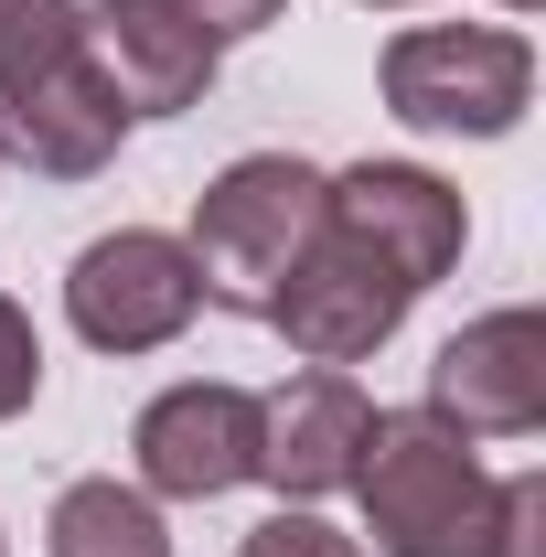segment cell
<instances>
[{
    "instance_id": "obj_5",
    "label": "cell",
    "mask_w": 546,
    "mask_h": 557,
    "mask_svg": "<svg viewBox=\"0 0 546 557\" xmlns=\"http://www.w3.org/2000/svg\"><path fill=\"white\" fill-rule=\"evenodd\" d=\"M429 418L461 440H536L546 429V311L504 300L429 354Z\"/></svg>"
},
{
    "instance_id": "obj_13",
    "label": "cell",
    "mask_w": 546,
    "mask_h": 557,
    "mask_svg": "<svg viewBox=\"0 0 546 557\" xmlns=\"http://www.w3.org/2000/svg\"><path fill=\"white\" fill-rule=\"evenodd\" d=\"M86 54V0H0V97Z\"/></svg>"
},
{
    "instance_id": "obj_4",
    "label": "cell",
    "mask_w": 546,
    "mask_h": 557,
    "mask_svg": "<svg viewBox=\"0 0 546 557\" xmlns=\"http://www.w3.org/2000/svg\"><path fill=\"white\" fill-rule=\"evenodd\" d=\"M194 311H204V278L183 258V236H161V225H119V236L75 247L65 269V322L97 354H161L194 333Z\"/></svg>"
},
{
    "instance_id": "obj_8",
    "label": "cell",
    "mask_w": 546,
    "mask_h": 557,
    "mask_svg": "<svg viewBox=\"0 0 546 557\" xmlns=\"http://www.w3.org/2000/svg\"><path fill=\"white\" fill-rule=\"evenodd\" d=\"M408 311H418V289H408V278H397V269H375L353 236H333V225H322V236L300 247V269L278 278L269 333L300 354V364H364V354L386 344Z\"/></svg>"
},
{
    "instance_id": "obj_10",
    "label": "cell",
    "mask_w": 546,
    "mask_h": 557,
    "mask_svg": "<svg viewBox=\"0 0 546 557\" xmlns=\"http://www.w3.org/2000/svg\"><path fill=\"white\" fill-rule=\"evenodd\" d=\"M364 429H375V397L353 386V364L289 375L278 397H258V483H278L289 504H322V493L353 483Z\"/></svg>"
},
{
    "instance_id": "obj_16",
    "label": "cell",
    "mask_w": 546,
    "mask_h": 557,
    "mask_svg": "<svg viewBox=\"0 0 546 557\" xmlns=\"http://www.w3.org/2000/svg\"><path fill=\"white\" fill-rule=\"evenodd\" d=\"M546 472H514L504 483V525H493V557H546Z\"/></svg>"
},
{
    "instance_id": "obj_1",
    "label": "cell",
    "mask_w": 546,
    "mask_h": 557,
    "mask_svg": "<svg viewBox=\"0 0 546 557\" xmlns=\"http://www.w3.org/2000/svg\"><path fill=\"white\" fill-rule=\"evenodd\" d=\"M353 493H364L375 557H493V525H504V472H482V450L429 408H375Z\"/></svg>"
},
{
    "instance_id": "obj_14",
    "label": "cell",
    "mask_w": 546,
    "mask_h": 557,
    "mask_svg": "<svg viewBox=\"0 0 546 557\" xmlns=\"http://www.w3.org/2000/svg\"><path fill=\"white\" fill-rule=\"evenodd\" d=\"M44 397V333H33V311L0 289V429Z\"/></svg>"
},
{
    "instance_id": "obj_9",
    "label": "cell",
    "mask_w": 546,
    "mask_h": 557,
    "mask_svg": "<svg viewBox=\"0 0 546 557\" xmlns=\"http://www.w3.org/2000/svg\"><path fill=\"white\" fill-rule=\"evenodd\" d=\"M86 65L108 75V97L129 119H183V108H204L225 44L204 22H183L172 0H86Z\"/></svg>"
},
{
    "instance_id": "obj_7",
    "label": "cell",
    "mask_w": 546,
    "mask_h": 557,
    "mask_svg": "<svg viewBox=\"0 0 546 557\" xmlns=\"http://www.w3.org/2000/svg\"><path fill=\"white\" fill-rule=\"evenodd\" d=\"M129 461L150 504H214V493L258 483V397L225 386V375H183L139 408Z\"/></svg>"
},
{
    "instance_id": "obj_20",
    "label": "cell",
    "mask_w": 546,
    "mask_h": 557,
    "mask_svg": "<svg viewBox=\"0 0 546 557\" xmlns=\"http://www.w3.org/2000/svg\"><path fill=\"white\" fill-rule=\"evenodd\" d=\"M0 557H11V536H0Z\"/></svg>"
},
{
    "instance_id": "obj_6",
    "label": "cell",
    "mask_w": 546,
    "mask_h": 557,
    "mask_svg": "<svg viewBox=\"0 0 546 557\" xmlns=\"http://www.w3.org/2000/svg\"><path fill=\"white\" fill-rule=\"evenodd\" d=\"M322 225L353 236L375 269H397L408 289L461 269V247H472V205L439 183V172H418V161H353V172H322Z\"/></svg>"
},
{
    "instance_id": "obj_3",
    "label": "cell",
    "mask_w": 546,
    "mask_h": 557,
    "mask_svg": "<svg viewBox=\"0 0 546 557\" xmlns=\"http://www.w3.org/2000/svg\"><path fill=\"white\" fill-rule=\"evenodd\" d=\"M375 75H386V119L429 139H504L536 108V44L514 22H408Z\"/></svg>"
},
{
    "instance_id": "obj_2",
    "label": "cell",
    "mask_w": 546,
    "mask_h": 557,
    "mask_svg": "<svg viewBox=\"0 0 546 557\" xmlns=\"http://www.w3.org/2000/svg\"><path fill=\"white\" fill-rule=\"evenodd\" d=\"M311 236H322V172L289 161V150H247V161H225L204 194H194V236H183V258H194V278H204L214 311L269 322L278 278L300 269Z\"/></svg>"
},
{
    "instance_id": "obj_11",
    "label": "cell",
    "mask_w": 546,
    "mask_h": 557,
    "mask_svg": "<svg viewBox=\"0 0 546 557\" xmlns=\"http://www.w3.org/2000/svg\"><path fill=\"white\" fill-rule=\"evenodd\" d=\"M119 139H129V108L108 97V75L86 54L0 97V161H33L44 183H97L119 161Z\"/></svg>"
},
{
    "instance_id": "obj_12",
    "label": "cell",
    "mask_w": 546,
    "mask_h": 557,
    "mask_svg": "<svg viewBox=\"0 0 546 557\" xmlns=\"http://www.w3.org/2000/svg\"><path fill=\"white\" fill-rule=\"evenodd\" d=\"M44 557H172V525L161 504L119 472H86V483L54 493V525H44Z\"/></svg>"
},
{
    "instance_id": "obj_17",
    "label": "cell",
    "mask_w": 546,
    "mask_h": 557,
    "mask_svg": "<svg viewBox=\"0 0 546 557\" xmlns=\"http://www.w3.org/2000/svg\"><path fill=\"white\" fill-rule=\"evenodd\" d=\"M183 22H204L214 44H247V33H269V22H289V0H172Z\"/></svg>"
},
{
    "instance_id": "obj_15",
    "label": "cell",
    "mask_w": 546,
    "mask_h": 557,
    "mask_svg": "<svg viewBox=\"0 0 546 557\" xmlns=\"http://www.w3.org/2000/svg\"><path fill=\"white\" fill-rule=\"evenodd\" d=\"M236 557H364V547H353L343 525H322L311 504H278L269 525H247V536H236Z\"/></svg>"
},
{
    "instance_id": "obj_19",
    "label": "cell",
    "mask_w": 546,
    "mask_h": 557,
    "mask_svg": "<svg viewBox=\"0 0 546 557\" xmlns=\"http://www.w3.org/2000/svg\"><path fill=\"white\" fill-rule=\"evenodd\" d=\"M504 11H536V0H504Z\"/></svg>"
},
{
    "instance_id": "obj_18",
    "label": "cell",
    "mask_w": 546,
    "mask_h": 557,
    "mask_svg": "<svg viewBox=\"0 0 546 557\" xmlns=\"http://www.w3.org/2000/svg\"><path fill=\"white\" fill-rule=\"evenodd\" d=\"M364 11H418V0H364Z\"/></svg>"
}]
</instances>
